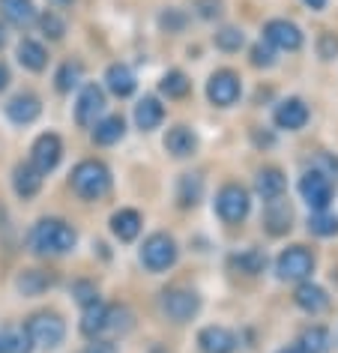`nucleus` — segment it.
Returning a JSON list of instances; mask_svg holds the SVG:
<instances>
[{
	"label": "nucleus",
	"instance_id": "34",
	"mask_svg": "<svg viewBox=\"0 0 338 353\" xmlns=\"http://www.w3.org/2000/svg\"><path fill=\"white\" fill-rule=\"evenodd\" d=\"M81 75H84V66L78 63V60H66V63H60L57 75H54L57 93H72V87L81 84Z\"/></svg>",
	"mask_w": 338,
	"mask_h": 353
},
{
	"label": "nucleus",
	"instance_id": "6",
	"mask_svg": "<svg viewBox=\"0 0 338 353\" xmlns=\"http://www.w3.org/2000/svg\"><path fill=\"white\" fill-rule=\"evenodd\" d=\"M297 189H299V198L308 204L311 213H326L329 204H332V198H335L332 180H329L324 171H317V168H308V171L299 176Z\"/></svg>",
	"mask_w": 338,
	"mask_h": 353
},
{
	"label": "nucleus",
	"instance_id": "43",
	"mask_svg": "<svg viewBox=\"0 0 338 353\" xmlns=\"http://www.w3.org/2000/svg\"><path fill=\"white\" fill-rule=\"evenodd\" d=\"M72 296L81 305H90V303L99 299V290H96V285H90V281H75V285H72Z\"/></svg>",
	"mask_w": 338,
	"mask_h": 353
},
{
	"label": "nucleus",
	"instance_id": "25",
	"mask_svg": "<svg viewBox=\"0 0 338 353\" xmlns=\"http://www.w3.org/2000/svg\"><path fill=\"white\" fill-rule=\"evenodd\" d=\"M141 228H144V219H141V213L138 210H132V207H123V210H117V213L111 216V234L117 236L120 243L138 240Z\"/></svg>",
	"mask_w": 338,
	"mask_h": 353
},
{
	"label": "nucleus",
	"instance_id": "39",
	"mask_svg": "<svg viewBox=\"0 0 338 353\" xmlns=\"http://www.w3.org/2000/svg\"><path fill=\"white\" fill-rule=\"evenodd\" d=\"M192 10L201 21H216L225 12V0H192Z\"/></svg>",
	"mask_w": 338,
	"mask_h": 353
},
{
	"label": "nucleus",
	"instance_id": "14",
	"mask_svg": "<svg viewBox=\"0 0 338 353\" xmlns=\"http://www.w3.org/2000/svg\"><path fill=\"white\" fill-rule=\"evenodd\" d=\"M39 114H42V99L30 90L12 96V99L6 102V117H10L15 126H30L33 120H39Z\"/></svg>",
	"mask_w": 338,
	"mask_h": 353
},
{
	"label": "nucleus",
	"instance_id": "10",
	"mask_svg": "<svg viewBox=\"0 0 338 353\" xmlns=\"http://www.w3.org/2000/svg\"><path fill=\"white\" fill-rule=\"evenodd\" d=\"M60 159H63V141H60V135L57 132H42L30 147V165L46 176L60 165Z\"/></svg>",
	"mask_w": 338,
	"mask_h": 353
},
{
	"label": "nucleus",
	"instance_id": "17",
	"mask_svg": "<svg viewBox=\"0 0 338 353\" xmlns=\"http://www.w3.org/2000/svg\"><path fill=\"white\" fill-rule=\"evenodd\" d=\"M293 303H297V308H302L306 314H320L329 308V294L308 279V281H299V288L293 290Z\"/></svg>",
	"mask_w": 338,
	"mask_h": 353
},
{
	"label": "nucleus",
	"instance_id": "8",
	"mask_svg": "<svg viewBox=\"0 0 338 353\" xmlns=\"http://www.w3.org/2000/svg\"><path fill=\"white\" fill-rule=\"evenodd\" d=\"M159 308L171 323H189L201 312V296L189 288H168L159 296Z\"/></svg>",
	"mask_w": 338,
	"mask_h": 353
},
{
	"label": "nucleus",
	"instance_id": "12",
	"mask_svg": "<svg viewBox=\"0 0 338 353\" xmlns=\"http://www.w3.org/2000/svg\"><path fill=\"white\" fill-rule=\"evenodd\" d=\"M264 42H270L275 51H299L306 37L293 21L288 19H270L264 24Z\"/></svg>",
	"mask_w": 338,
	"mask_h": 353
},
{
	"label": "nucleus",
	"instance_id": "32",
	"mask_svg": "<svg viewBox=\"0 0 338 353\" xmlns=\"http://www.w3.org/2000/svg\"><path fill=\"white\" fill-rule=\"evenodd\" d=\"M0 353H33V341L24 326H6L0 332Z\"/></svg>",
	"mask_w": 338,
	"mask_h": 353
},
{
	"label": "nucleus",
	"instance_id": "16",
	"mask_svg": "<svg viewBox=\"0 0 338 353\" xmlns=\"http://www.w3.org/2000/svg\"><path fill=\"white\" fill-rule=\"evenodd\" d=\"M290 222H293V210L284 198H275V201H266L264 207V231L270 236H284L290 231Z\"/></svg>",
	"mask_w": 338,
	"mask_h": 353
},
{
	"label": "nucleus",
	"instance_id": "36",
	"mask_svg": "<svg viewBox=\"0 0 338 353\" xmlns=\"http://www.w3.org/2000/svg\"><path fill=\"white\" fill-rule=\"evenodd\" d=\"M135 326V314L126 305H108V332L111 335H126Z\"/></svg>",
	"mask_w": 338,
	"mask_h": 353
},
{
	"label": "nucleus",
	"instance_id": "31",
	"mask_svg": "<svg viewBox=\"0 0 338 353\" xmlns=\"http://www.w3.org/2000/svg\"><path fill=\"white\" fill-rule=\"evenodd\" d=\"M230 267H234L237 272H243V276H261V272L266 270V254L252 245V249L237 252L234 258H230Z\"/></svg>",
	"mask_w": 338,
	"mask_h": 353
},
{
	"label": "nucleus",
	"instance_id": "41",
	"mask_svg": "<svg viewBox=\"0 0 338 353\" xmlns=\"http://www.w3.org/2000/svg\"><path fill=\"white\" fill-rule=\"evenodd\" d=\"M186 24H189V15L183 10H165L159 15V28L168 33H180V30H186Z\"/></svg>",
	"mask_w": 338,
	"mask_h": 353
},
{
	"label": "nucleus",
	"instance_id": "5",
	"mask_svg": "<svg viewBox=\"0 0 338 353\" xmlns=\"http://www.w3.org/2000/svg\"><path fill=\"white\" fill-rule=\"evenodd\" d=\"M252 213V195L239 183H225L216 195V216L225 225H239Z\"/></svg>",
	"mask_w": 338,
	"mask_h": 353
},
{
	"label": "nucleus",
	"instance_id": "28",
	"mask_svg": "<svg viewBox=\"0 0 338 353\" xmlns=\"http://www.w3.org/2000/svg\"><path fill=\"white\" fill-rule=\"evenodd\" d=\"M15 57H19V63L28 69V72H42V69L48 66V51H46V46L37 42V39H28V37L19 42V48H15Z\"/></svg>",
	"mask_w": 338,
	"mask_h": 353
},
{
	"label": "nucleus",
	"instance_id": "33",
	"mask_svg": "<svg viewBox=\"0 0 338 353\" xmlns=\"http://www.w3.org/2000/svg\"><path fill=\"white\" fill-rule=\"evenodd\" d=\"M329 344H332V339H329V330H326V326H320V323H315V326H308V330H302L297 347L302 353H326Z\"/></svg>",
	"mask_w": 338,
	"mask_h": 353
},
{
	"label": "nucleus",
	"instance_id": "37",
	"mask_svg": "<svg viewBox=\"0 0 338 353\" xmlns=\"http://www.w3.org/2000/svg\"><path fill=\"white\" fill-rule=\"evenodd\" d=\"M37 24H39L42 37H48L51 42H57V39H63V37H66V21L60 19L54 10H46L42 15H37Z\"/></svg>",
	"mask_w": 338,
	"mask_h": 353
},
{
	"label": "nucleus",
	"instance_id": "47",
	"mask_svg": "<svg viewBox=\"0 0 338 353\" xmlns=\"http://www.w3.org/2000/svg\"><path fill=\"white\" fill-rule=\"evenodd\" d=\"M302 3L308 6V10H315V12H320V10H326V0H302Z\"/></svg>",
	"mask_w": 338,
	"mask_h": 353
},
{
	"label": "nucleus",
	"instance_id": "22",
	"mask_svg": "<svg viewBox=\"0 0 338 353\" xmlns=\"http://www.w3.org/2000/svg\"><path fill=\"white\" fill-rule=\"evenodd\" d=\"M0 19L19 30H28L37 21V6L33 0H0Z\"/></svg>",
	"mask_w": 338,
	"mask_h": 353
},
{
	"label": "nucleus",
	"instance_id": "24",
	"mask_svg": "<svg viewBox=\"0 0 338 353\" xmlns=\"http://www.w3.org/2000/svg\"><path fill=\"white\" fill-rule=\"evenodd\" d=\"M12 189H15V195H19L21 201L37 198L39 189H42V174L30 162H19L15 165V171H12Z\"/></svg>",
	"mask_w": 338,
	"mask_h": 353
},
{
	"label": "nucleus",
	"instance_id": "35",
	"mask_svg": "<svg viewBox=\"0 0 338 353\" xmlns=\"http://www.w3.org/2000/svg\"><path fill=\"white\" fill-rule=\"evenodd\" d=\"M212 42H216V48L225 51V54H237V51L246 46V33L239 28H221V30H216Z\"/></svg>",
	"mask_w": 338,
	"mask_h": 353
},
{
	"label": "nucleus",
	"instance_id": "42",
	"mask_svg": "<svg viewBox=\"0 0 338 353\" xmlns=\"http://www.w3.org/2000/svg\"><path fill=\"white\" fill-rule=\"evenodd\" d=\"M317 57L320 60H335L338 57V37L332 30H324L317 37Z\"/></svg>",
	"mask_w": 338,
	"mask_h": 353
},
{
	"label": "nucleus",
	"instance_id": "19",
	"mask_svg": "<svg viewBox=\"0 0 338 353\" xmlns=\"http://www.w3.org/2000/svg\"><path fill=\"white\" fill-rule=\"evenodd\" d=\"M165 150L174 159H189L195 150H198V135H195V129H189L186 123L171 126L168 129V135H165Z\"/></svg>",
	"mask_w": 338,
	"mask_h": 353
},
{
	"label": "nucleus",
	"instance_id": "46",
	"mask_svg": "<svg viewBox=\"0 0 338 353\" xmlns=\"http://www.w3.org/2000/svg\"><path fill=\"white\" fill-rule=\"evenodd\" d=\"M10 81H12V72H10V66L0 60V90H6L10 87Z\"/></svg>",
	"mask_w": 338,
	"mask_h": 353
},
{
	"label": "nucleus",
	"instance_id": "29",
	"mask_svg": "<svg viewBox=\"0 0 338 353\" xmlns=\"http://www.w3.org/2000/svg\"><path fill=\"white\" fill-rule=\"evenodd\" d=\"M203 198V176L201 174H180L177 180V204L183 210L198 207Z\"/></svg>",
	"mask_w": 338,
	"mask_h": 353
},
{
	"label": "nucleus",
	"instance_id": "7",
	"mask_svg": "<svg viewBox=\"0 0 338 353\" xmlns=\"http://www.w3.org/2000/svg\"><path fill=\"white\" fill-rule=\"evenodd\" d=\"M315 267H317L315 252L306 249V245H288L275 258V276L281 281H308Z\"/></svg>",
	"mask_w": 338,
	"mask_h": 353
},
{
	"label": "nucleus",
	"instance_id": "30",
	"mask_svg": "<svg viewBox=\"0 0 338 353\" xmlns=\"http://www.w3.org/2000/svg\"><path fill=\"white\" fill-rule=\"evenodd\" d=\"M159 93L168 96V99H186L192 93V81L183 69H168L159 81Z\"/></svg>",
	"mask_w": 338,
	"mask_h": 353
},
{
	"label": "nucleus",
	"instance_id": "18",
	"mask_svg": "<svg viewBox=\"0 0 338 353\" xmlns=\"http://www.w3.org/2000/svg\"><path fill=\"white\" fill-rule=\"evenodd\" d=\"M255 192L264 198V204L266 201H275V198H284V192H288V180H284L281 168H275V165L261 168L257 176H255Z\"/></svg>",
	"mask_w": 338,
	"mask_h": 353
},
{
	"label": "nucleus",
	"instance_id": "13",
	"mask_svg": "<svg viewBox=\"0 0 338 353\" xmlns=\"http://www.w3.org/2000/svg\"><path fill=\"white\" fill-rule=\"evenodd\" d=\"M311 120V111L306 99H299V96H288V99H281L279 105H275L272 111V123L284 132H299L306 123Z\"/></svg>",
	"mask_w": 338,
	"mask_h": 353
},
{
	"label": "nucleus",
	"instance_id": "2",
	"mask_svg": "<svg viewBox=\"0 0 338 353\" xmlns=\"http://www.w3.org/2000/svg\"><path fill=\"white\" fill-rule=\"evenodd\" d=\"M111 168L99 162V159H81L72 174H69V186H72V192L81 201H99L111 192Z\"/></svg>",
	"mask_w": 338,
	"mask_h": 353
},
{
	"label": "nucleus",
	"instance_id": "44",
	"mask_svg": "<svg viewBox=\"0 0 338 353\" xmlns=\"http://www.w3.org/2000/svg\"><path fill=\"white\" fill-rule=\"evenodd\" d=\"M84 353H117V344L108 341V339H93V344Z\"/></svg>",
	"mask_w": 338,
	"mask_h": 353
},
{
	"label": "nucleus",
	"instance_id": "1",
	"mask_svg": "<svg viewBox=\"0 0 338 353\" xmlns=\"http://www.w3.org/2000/svg\"><path fill=\"white\" fill-rule=\"evenodd\" d=\"M30 252L39 254V258H60V254H69L78 243L75 228L63 222V219H39L37 225L30 228Z\"/></svg>",
	"mask_w": 338,
	"mask_h": 353
},
{
	"label": "nucleus",
	"instance_id": "26",
	"mask_svg": "<svg viewBox=\"0 0 338 353\" xmlns=\"http://www.w3.org/2000/svg\"><path fill=\"white\" fill-rule=\"evenodd\" d=\"M165 120V105L156 99V96H144L138 105H135V126L141 132H153L162 126Z\"/></svg>",
	"mask_w": 338,
	"mask_h": 353
},
{
	"label": "nucleus",
	"instance_id": "38",
	"mask_svg": "<svg viewBox=\"0 0 338 353\" xmlns=\"http://www.w3.org/2000/svg\"><path fill=\"white\" fill-rule=\"evenodd\" d=\"M308 234L315 236H335L338 234V216H332L326 210V213H311L308 216Z\"/></svg>",
	"mask_w": 338,
	"mask_h": 353
},
{
	"label": "nucleus",
	"instance_id": "50",
	"mask_svg": "<svg viewBox=\"0 0 338 353\" xmlns=\"http://www.w3.org/2000/svg\"><path fill=\"white\" fill-rule=\"evenodd\" d=\"M0 46H3V30H0Z\"/></svg>",
	"mask_w": 338,
	"mask_h": 353
},
{
	"label": "nucleus",
	"instance_id": "45",
	"mask_svg": "<svg viewBox=\"0 0 338 353\" xmlns=\"http://www.w3.org/2000/svg\"><path fill=\"white\" fill-rule=\"evenodd\" d=\"M252 141L257 147H272L275 144V135L272 132H261V129H252Z\"/></svg>",
	"mask_w": 338,
	"mask_h": 353
},
{
	"label": "nucleus",
	"instance_id": "23",
	"mask_svg": "<svg viewBox=\"0 0 338 353\" xmlns=\"http://www.w3.org/2000/svg\"><path fill=\"white\" fill-rule=\"evenodd\" d=\"M57 276L54 272H46V270H21L19 279H15V290L21 296H42L46 290L54 288Z\"/></svg>",
	"mask_w": 338,
	"mask_h": 353
},
{
	"label": "nucleus",
	"instance_id": "4",
	"mask_svg": "<svg viewBox=\"0 0 338 353\" xmlns=\"http://www.w3.org/2000/svg\"><path fill=\"white\" fill-rule=\"evenodd\" d=\"M138 258L144 263V270H150V272H168L177 263V258H180V249H177V240L171 234L156 231L144 240Z\"/></svg>",
	"mask_w": 338,
	"mask_h": 353
},
{
	"label": "nucleus",
	"instance_id": "9",
	"mask_svg": "<svg viewBox=\"0 0 338 353\" xmlns=\"http://www.w3.org/2000/svg\"><path fill=\"white\" fill-rule=\"evenodd\" d=\"M239 96H243V81L234 69H216L207 78V99L216 108H230L239 102Z\"/></svg>",
	"mask_w": 338,
	"mask_h": 353
},
{
	"label": "nucleus",
	"instance_id": "27",
	"mask_svg": "<svg viewBox=\"0 0 338 353\" xmlns=\"http://www.w3.org/2000/svg\"><path fill=\"white\" fill-rule=\"evenodd\" d=\"M123 135H126V120L120 114H108V117L93 123V144H99V147L117 144Z\"/></svg>",
	"mask_w": 338,
	"mask_h": 353
},
{
	"label": "nucleus",
	"instance_id": "20",
	"mask_svg": "<svg viewBox=\"0 0 338 353\" xmlns=\"http://www.w3.org/2000/svg\"><path fill=\"white\" fill-rule=\"evenodd\" d=\"M105 87H108L114 96H120V99H129V96L138 90V78H135V72H132V66L111 63L108 69H105Z\"/></svg>",
	"mask_w": 338,
	"mask_h": 353
},
{
	"label": "nucleus",
	"instance_id": "11",
	"mask_svg": "<svg viewBox=\"0 0 338 353\" xmlns=\"http://www.w3.org/2000/svg\"><path fill=\"white\" fill-rule=\"evenodd\" d=\"M105 111V90L96 81H87L75 99V123L81 129H90Z\"/></svg>",
	"mask_w": 338,
	"mask_h": 353
},
{
	"label": "nucleus",
	"instance_id": "48",
	"mask_svg": "<svg viewBox=\"0 0 338 353\" xmlns=\"http://www.w3.org/2000/svg\"><path fill=\"white\" fill-rule=\"evenodd\" d=\"M279 353H302V350H299V347H297V344H290V347H281V350H279Z\"/></svg>",
	"mask_w": 338,
	"mask_h": 353
},
{
	"label": "nucleus",
	"instance_id": "49",
	"mask_svg": "<svg viewBox=\"0 0 338 353\" xmlns=\"http://www.w3.org/2000/svg\"><path fill=\"white\" fill-rule=\"evenodd\" d=\"M48 3H54V6H69L72 0H48Z\"/></svg>",
	"mask_w": 338,
	"mask_h": 353
},
{
	"label": "nucleus",
	"instance_id": "21",
	"mask_svg": "<svg viewBox=\"0 0 338 353\" xmlns=\"http://www.w3.org/2000/svg\"><path fill=\"white\" fill-rule=\"evenodd\" d=\"M105 332H108V303L96 299V303L84 305L81 312V335L93 341V339H102Z\"/></svg>",
	"mask_w": 338,
	"mask_h": 353
},
{
	"label": "nucleus",
	"instance_id": "40",
	"mask_svg": "<svg viewBox=\"0 0 338 353\" xmlns=\"http://www.w3.org/2000/svg\"><path fill=\"white\" fill-rule=\"evenodd\" d=\"M252 66L255 69H272L275 66V48L270 42H255L252 46Z\"/></svg>",
	"mask_w": 338,
	"mask_h": 353
},
{
	"label": "nucleus",
	"instance_id": "3",
	"mask_svg": "<svg viewBox=\"0 0 338 353\" xmlns=\"http://www.w3.org/2000/svg\"><path fill=\"white\" fill-rule=\"evenodd\" d=\"M24 330H28L33 347H39V350H54L66 339V321L57 312H37V314H30L28 323H24Z\"/></svg>",
	"mask_w": 338,
	"mask_h": 353
},
{
	"label": "nucleus",
	"instance_id": "15",
	"mask_svg": "<svg viewBox=\"0 0 338 353\" xmlns=\"http://www.w3.org/2000/svg\"><path fill=\"white\" fill-rule=\"evenodd\" d=\"M198 344L203 353H234L239 347V339L228 326H203L198 332Z\"/></svg>",
	"mask_w": 338,
	"mask_h": 353
}]
</instances>
